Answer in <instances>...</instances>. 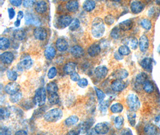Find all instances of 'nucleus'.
Segmentation results:
<instances>
[{"label":"nucleus","instance_id":"f257e3e1","mask_svg":"<svg viewBox=\"0 0 160 135\" xmlns=\"http://www.w3.org/2000/svg\"><path fill=\"white\" fill-rule=\"evenodd\" d=\"M105 32L104 23L100 18H96L94 19L91 27V33L96 39L101 38Z\"/></svg>","mask_w":160,"mask_h":135},{"label":"nucleus","instance_id":"f03ea898","mask_svg":"<svg viewBox=\"0 0 160 135\" xmlns=\"http://www.w3.org/2000/svg\"><path fill=\"white\" fill-rule=\"evenodd\" d=\"M63 117V112L59 108H53L46 112L44 115V118L47 122H55L60 120Z\"/></svg>","mask_w":160,"mask_h":135},{"label":"nucleus","instance_id":"7ed1b4c3","mask_svg":"<svg viewBox=\"0 0 160 135\" xmlns=\"http://www.w3.org/2000/svg\"><path fill=\"white\" fill-rule=\"evenodd\" d=\"M47 98L46 91L43 88H39L35 93V96L34 97V101L37 106H43L46 103Z\"/></svg>","mask_w":160,"mask_h":135},{"label":"nucleus","instance_id":"20e7f679","mask_svg":"<svg viewBox=\"0 0 160 135\" xmlns=\"http://www.w3.org/2000/svg\"><path fill=\"white\" fill-rule=\"evenodd\" d=\"M127 104L130 109L137 111L140 107V101L135 94H130L127 97Z\"/></svg>","mask_w":160,"mask_h":135},{"label":"nucleus","instance_id":"39448f33","mask_svg":"<svg viewBox=\"0 0 160 135\" xmlns=\"http://www.w3.org/2000/svg\"><path fill=\"white\" fill-rule=\"evenodd\" d=\"M33 64V62L31 57L28 55H25L22 57L20 62L17 65V68L19 71H23L30 69Z\"/></svg>","mask_w":160,"mask_h":135},{"label":"nucleus","instance_id":"423d86ee","mask_svg":"<svg viewBox=\"0 0 160 135\" xmlns=\"http://www.w3.org/2000/svg\"><path fill=\"white\" fill-rule=\"evenodd\" d=\"M25 22L27 25H34L38 27L41 24V21L35 14L27 12L25 15Z\"/></svg>","mask_w":160,"mask_h":135},{"label":"nucleus","instance_id":"0eeeda50","mask_svg":"<svg viewBox=\"0 0 160 135\" xmlns=\"http://www.w3.org/2000/svg\"><path fill=\"white\" fill-rule=\"evenodd\" d=\"M111 89L115 92H121L123 91L126 87V84L123 80L116 79L111 84Z\"/></svg>","mask_w":160,"mask_h":135},{"label":"nucleus","instance_id":"6e6552de","mask_svg":"<svg viewBox=\"0 0 160 135\" xmlns=\"http://www.w3.org/2000/svg\"><path fill=\"white\" fill-rule=\"evenodd\" d=\"M73 21V19L70 16L62 15L60 16L58 19V24L61 28L64 29L71 24Z\"/></svg>","mask_w":160,"mask_h":135},{"label":"nucleus","instance_id":"1a4fd4ad","mask_svg":"<svg viewBox=\"0 0 160 135\" xmlns=\"http://www.w3.org/2000/svg\"><path fill=\"white\" fill-rule=\"evenodd\" d=\"M20 90V86L15 82H12L5 86L4 90L8 95H13L16 92H19Z\"/></svg>","mask_w":160,"mask_h":135},{"label":"nucleus","instance_id":"9d476101","mask_svg":"<svg viewBox=\"0 0 160 135\" xmlns=\"http://www.w3.org/2000/svg\"><path fill=\"white\" fill-rule=\"evenodd\" d=\"M108 74V69L105 65H99L95 68L94 70L95 76L98 79H102L105 78Z\"/></svg>","mask_w":160,"mask_h":135},{"label":"nucleus","instance_id":"9b49d317","mask_svg":"<svg viewBox=\"0 0 160 135\" xmlns=\"http://www.w3.org/2000/svg\"><path fill=\"white\" fill-rule=\"evenodd\" d=\"M94 131L97 134L105 135L109 132V127L104 122H99L95 126Z\"/></svg>","mask_w":160,"mask_h":135},{"label":"nucleus","instance_id":"f8f14e48","mask_svg":"<svg viewBox=\"0 0 160 135\" xmlns=\"http://www.w3.org/2000/svg\"><path fill=\"white\" fill-rule=\"evenodd\" d=\"M34 36L37 40L43 41L47 38L48 32L43 28L38 27L34 31Z\"/></svg>","mask_w":160,"mask_h":135},{"label":"nucleus","instance_id":"ddd939ff","mask_svg":"<svg viewBox=\"0 0 160 135\" xmlns=\"http://www.w3.org/2000/svg\"><path fill=\"white\" fill-rule=\"evenodd\" d=\"M152 59L149 57H146L143 58L140 63L142 69L148 72H151L152 71Z\"/></svg>","mask_w":160,"mask_h":135},{"label":"nucleus","instance_id":"4468645a","mask_svg":"<svg viewBox=\"0 0 160 135\" xmlns=\"http://www.w3.org/2000/svg\"><path fill=\"white\" fill-rule=\"evenodd\" d=\"M144 4L139 1H134L131 3L130 9L131 12L134 14H138L143 11Z\"/></svg>","mask_w":160,"mask_h":135},{"label":"nucleus","instance_id":"2eb2a0df","mask_svg":"<svg viewBox=\"0 0 160 135\" xmlns=\"http://www.w3.org/2000/svg\"><path fill=\"white\" fill-rule=\"evenodd\" d=\"M138 46L142 52H145L148 49L149 47V41L148 37L146 35H143L140 37Z\"/></svg>","mask_w":160,"mask_h":135},{"label":"nucleus","instance_id":"dca6fc26","mask_svg":"<svg viewBox=\"0 0 160 135\" xmlns=\"http://www.w3.org/2000/svg\"><path fill=\"white\" fill-rule=\"evenodd\" d=\"M123 43L132 49H136L138 48V42L136 37L125 38L123 40Z\"/></svg>","mask_w":160,"mask_h":135},{"label":"nucleus","instance_id":"f3484780","mask_svg":"<svg viewBox=\"0 0 160 135\" xmlns=\"http://www.w3.org/2000/svg\"><path fill=\"white\" fill-rule=\"evenodd\" d=\"M70 53L73 57L76 58H79L84 55L85 51L83 48H82L80 46L75 45L71 48Z\"/></svg>","mask_w":160,"mask_h":135},{"label":"nucleus","instance_id":"a211bd4d","mask_svg":"<svg viewBox=\"0 0 160 135\" xmlns=\"http://www.w3.org/2000/svg\"><path fill=\"white\" fill-rule=\"evenodd\" d=\"M128 75L129 74L128 71L122 69H118L114 71L112 74V76L114 78L121 80H124L125 79L127 78L128 76Z\"/></svg>","mask_w":160,"mask_h":135},{"label":"nucleus","instance_id":"6ab92c4d","mask_svg":"<svg viewBox=\"0 0 160 135\" xmlns=\"http://www.w3.org/2000/svg\"><path fill=\"white\" fill-rule=\"evenodd\" d=\"M1 60L4 64H9L14 60V55L10 52H5L1 55Z\"/></svg>","mask_w":160,"mask_h":135},{"label":"nucleus","instance_id":"aec40b11","mask_svg":"<svg viewBox=\"0 0 160 135\" xmlns=\"http://www.w3.org/2000/svg\"><path fill=\"white\" fill-rule=\"evenodd\" d=\"M101 52V48L97 44H93L90 46L88 49V53L89 56L95 57L98 56Z\"/></svg>","mask_w":160,"mask_h":135},{"label":"nucleus","instance_id":"412c9836","mask_svg":"<svg viewBox=\"0 0 160 135\" xmlns=\"http://www.w3.org/2000/svg\"><path fill=\"white\" fill-rule=\"evenodd\" d=\"M56 47L60 52H64L68 48V43L64 39L59 38L56 42Z\"/></svg>","mask_w":160,"mask_h":135},{"label":"nucleus","instance_id":"4be33fe9","mask_svg":"<svg viewBox=\"0 0 160 135\" xmlns=\"http://www.w3.org/2000/svg\"><path fill=\"white\" fill-rule=\"evenodd\" d=\"M35 9L37 13L39 14H43L48 10L47 3L43 0L39 1L37 3Z\"/></svg>","mask_w":160,"mask_h":135},{"label":"nucleus","instance_id":"5701e85b","mask_svg":"<svg viewBox=\"0 0 160 135\" xmlns=\"http://www.w3.org/2000/svg\"><path fill=\"white\" fill-rule=\"evenodd\" d=\"M79 7V2L77 0H70L66 4V8L70 12H76Z\"/></svg>","mask_w":160,"mask_h":135},{"label":"nucleus","instance_id":"b1692460","mask_svg":"<svg viewBox=\"0 0 160 135\" xmlns=\"http://www.w3.org/2000/svg\"><path fill=\"white\" fill-rule=\"evenodd\" d=\"M13 35L16 40L19 41H22L26 37V33L23 29H16L13 31Z\"/></svg>","mask_w":160,"mask_h":135},{"label":"nucleus","instance_id":"393cba45","mask_svg":"<svg viewBox=\"0 0 160 135\" xmlns=\"http://www.w3.org/2000/svg\"><path fill=\"white\" fill-rule=\"evenodd\" d=\"M119 28L124 31H127L130 30L133 27V22L131 19H127L124 21L121 22L119 25Z\"/></svg>","mask_w":160,"mask_h":135},{"label":"nucleus","instance_id":"a878e982","mask_svg":"<svg viewBox=\"0 0 160 135\" xmlns=\"http://www.w3.org/2000/svg\"><path fill=\"white\" fill-rule=\"evenodd\" d=\"M76 64L74 62H69L64 65V71L66 75H71L74 71H76Z\"/></svg>","mask_w":160,"mask_h":135},{"label":"nucleus","instance_id":"bb28decb","mask_svg":"<svg viewBox=\"0 0 160 135\" xmlns=\"http://www.w3.org/2000/svg\"><path fill=\"white\" fill-rule=\"evenodd\" d=\"M56 55V50L52 46L48 47L44 50V56L48 60L53 59Z\"/></svg>","mask_w":160,"mask_h":135},{"label":"nucleus","instance_id":"cd10ccee","mask_svg":"<svg viewBox=\"0 0 160 135\" xmlns=\"http://www.w3.org/2000/svg\"><path fill=\"white\" fill-rule=\"evenodd\" d=\"M79 120V118L76 115H71L68 117L65 120V125L68 127H72L74 125L76 124Z\"/></svg>","mask_w":160,"mask_h":135},{"label":"nucleus","instance_id":"c85d7f7f","mask_svg":"<svg viewBox=\"0 0 160 135\" xmlns=\"http://www.w3.org/2000/svg\"><path fill=\"white\" fill-rule=\"evenodd\" d=\"M95 3L94 0H86L83 4V9L88 12L92 11L95 8Z\"/></svg>","mask_w":160,"mask_h":135},{"label":"nucleus","instance_id":"c756f323","mask_svg":"<svg viewBox=\"0 0 160 135\" xmlns=\"http://www.w3.org/2000/svg\"><path fill=\"white\" fill-rule=\"evenodd\" d=\"M127 118L129 123L130 124L132 127H134L136 125V114L134 111H132L130 109L129 111H127Z\"/></svg>","mask_w":160,"mask_h":135},{"label":"nucleus","instance_id":"7c9ffc66","mask_svg":"<svg viewBox=\"0 0 160 135\" xmlns=\"http://www.w3.org/2000/svg\"><path fill=\"white\" fill-rule=\"evenodd\" d=\"M144 132L147 135H157L158 133V130L155 126L151 124H149L145 127Z\"/></svg>","mask_w":160,"mask_h":135},{"label":"nucleus","instance_id":"2f4dec72","mask_svg":"<svg viewBox=\"0 0 160 135\" xmlns=\"http://www.w3.org/2000/svg\"><path fill=\"white\" fill-rule=\"evenodd\" d=\"M124 106L120 103H115L110 106V111L113 114H119L122 112Z\"/></svg>","mask_w":160,"mask_h":135},{"label":"nucleus","instance_id":"473e14b6","mask_svg":"<svg viewBox=\"0 0 160 135\" xmlns=\"http://www.w3.org/2000/svg\"><path fill=\"white\" fill-rule=\"evenodd\" d=\"M142 87L143 90L146 93L151 94L154 91V86L153 85L152 82L150 80H146L145 82L143 83V84L142 85Z\"/></svg>","mask_w":160,"mask_h":135},{"label":"nucleus","instance_id":"72a5a7b5","mask_svg":"<svg viewBox=\"0 0 160 135\" xmlns=\"http://www.w3.org/2000/svg\"><path fill=\"white\" fill-rule=\"evenodd\" d=\"M46 90L49 94L56 93L58 91V86L55 82H51L47 84Z\"/></svg>","mask_w":160,"mask_h":135},{"label":"nucleus","instance_id":"f704fd0d","mask_svg":"<svg viewBox=\"0 0 160 135\" xmlns=\"http://www.w3.org/2000/svg\"><path fill=\"white\" fill-rule=\"evenodd\" d=\"M148 80V75L145 72L138 73L136 78V82L138 85H143L146 80Z\"/></svg>","mask_w":160,"mask_h":135},{"label":"nucleus","instance_id":"c9c22d12","mask_svg":"<svg viewBox=\"0 0 160 135\" xmlns=\"http://www.w3.org/2000/svg\"><path fill=\"white\" fill-rule=\"evenodd\" d=\"M49 103L52 105H55L58 104L59 101V96L57 92L49 94L48 97Z\"/></svg>","mask_w":160,"mask_h":135},{"label":"nucleus","instance_id":"e433bc0d","mask_svg":"<svg viewBox=\"0 0 160 135\" xmlns=\"http://www.w3.org/2000/svg\"><path fill=\"white\" fill-rule=\"evenodd\" d=\"M124 118L122 116H118L117 117L115 120H114V126L115 127L120 130L122 128L123 126H124Z\"/></svg>","mask_w":160,"mask_h":135},{"label":"nucleus","instance_id":"4c0bfd02","mask_svg":"<svg viewBox=\"0 0 160 135\" xmlns=\"http://www.w3.org/2000/svg\"><path fill=\"white\" fill-rule=\"evenodd\" d=\"M10 46V40L6 37H1L0 39V49L2 50L8 49Z\"/></svg>","mask_w":160,"mask_h":135},{"label":"nucleus","instance_id":"58836bf2","mask_svg":"<svg viewBox=\"0 0 160 135\" xmlns=\"http://www.w3.org/2000/svg\"><path fill=\"white\" fill-rule=\"evenodd\" d=\"M118 52L119 54H121L123 56H127L130 54L131 53V50L130 48L127 46V45H122L121 46L119 49H118Z\"/></svg>","mask_w":160,"mask_h":135},{"label":"nucleus","instance_id":"ea45409f","mask_svg":"<svg viewBox=\"0 0 160 135\" xmlns=\"http://www.w3.org/2000/svg\"><path fill=\"white\" fill-rule=\"evenodd\" d=\"M140 25L143 29L147 31L151 30L152 27V22L148 19H143L140 22Z\"/></svg>","mask_w":160,"mask_h":135},{"label":"nucleus","instance_id":"a19ab883","mask_svg":"<svg viewBox=\"0 0 160 135\" xmlns=\"http://www.w3.org/2000/svg\"><path fill=\"white\" fill-rule=\"evenodd\" d=\"M22 92L19 91V92H16L13 95H10V101L13 103H18L19 100L22 99Z\"/></svg>","mask_w":160,"mask_h":135},{"label":"nucleus","instance_id":"79ce46f5","mask_svg":"<svg viewBox=\"0 0 160 135\" xmlns=\"http://www.w3.org/2000/svg\"><path fill=\"white\" fill-rule=\"evenodd\" d=\"M121 36V29L118 27H115L112 29L110 36L113 39H118Z\"/></svg>","mask_w":160,"mask_h":135},{"label":"nucleus","instance_id":"37998d69","mask_svg":"<svg viewBox=\"0 0 160 135\" xmlns=\"http://www.w3.org/2000/svg\"><path fill=\"white\" fill-rule=\"evenodd\" d=\"M95 90L96 92V94L97 96V99L98 101L99 102V103H101L104 101V100L106 97V94H104V92H103L100 89L95 87Z\"/></svg>","mask_w":160,"mask_h":135},{"label":"nucleus","instance_id":"c03bdc74","mask_svg":"<svg viewBox=\"0 0 160 135\" xmlns=\"http://www.w3.org/2000/svg\"><path fill=\"white\" fill-rule=\"evenodd\" d=\"M7 76L9 80L12 82H15L18 78V74L13 70H8L7 71Z\"/></svg>","mask_w":160,"mask_h":135},{"label":"nucleus","instance_id":"a18cd8bd","mask_svg":"<svg viewBox=\"0 0 160 135\" xmlns=\"http://www.w3.org/2000/svg\"><path fill=\"white\" fill-rule=\"evenodd\" d=\"M10 113L7 109L1 107L0 109V118L1 120H6L10 117Z\"/></svg>","mask_w":160,"mask_h":135},{"label":"nucleus","instance_id":"49530a36","mask_svg":"<svg viewBox=\"0 0 160 135\" xmlns=\"http://www.w3.org/2000/svg\"><path fill=\"white\" fill-rule=\"evenodd\" d=\"M80 24V23L79 20L78 18H76V19H74L73 20L72 22L71 23V24L70 25L69 29H70V30L74 31H75V30H76V29H78L79 28Z\"/></svg>","mask_w":160,"mask_h":135},{"label":"nucleus","instance_id":"de8ad7c7","mask_svg":"<svg viewBox=\"0 0 160 135\" xmlns=\"http://www.w3.org/2000/svg\"><path fill=\"white\" fill-rule=\"evenodd\" d=\"M57 70L56 67H52L48 73V77L49 79H52L57 76Z\"/></svg>","mask_w":160,"mask_h":135},{"label":"nucleus","instance_id":"09e8293b","mask_svg":"<svg viewBox=\"0 0 160 135\" xmlns=\"http://www.w3.org/2000/svg\"><path fill=\"white\" fill-rule=\"evenodd\" d=\"M109 106V103L108 100L103 101L101 103H100V107H99L100 111L102 112H106L108 110V108Z\"/></svg>","mask_w":160,"mask_h":135},{"label":"nucleus","instance_id":"8fccbe9b","mask_svg":"<svg viewBox=\"0 0 160 135\" xmlns=\"http://www.w3.org/2000/svg\"><path fill=\"white\" fill-rule=\"evenodd\" d=\"M36 2V0H23V7L29 8L32 7Z\"/></svg>","mask_w":160,"mask_h":135},{"label":"nucleus","instance_id":"3c124183","mask_svg":"<svg viewBox=\"0 0 160 135\" xmlns=\"http://www.w3.org/2000/svg\"><path fill=\"white\" fill-rule=\"evenodd\" d=\"M78 85L82 88H85L88 86V80L86 78H80L78 81Z\"/></svg>","mask_w":160,"mask_h":135},{"label":"nucleus","instance_id":"603ef678","mask_svg":"<svg viewBox=\"0 0 160 135\" xmlns=\"http://www.w3.org/2000/svg\"><path fill=\"white\" fill-rule=\"evenodd\" d=\"M104 21H105V23L106 24H108V25H112L114 23L115 18H114V17L112 15L109 14V15H108V16H106L105 17Z\"/></svg>","mask_w":160,"mask_h":135},{"label":"nucleus","instance_id":"864d4df0","mask_svg":"<svg viewBox=\"0 0 160 135\" xmlns=\"http://www.w3.org/2000/svg\"><path fill=\"white\" fill-rule=\"evenodd\" d=\"M8 12L9 19H10V20L13 19L15 18V14H16L14 8H8Z\"/></svg>","mask_w":160,"mask_h":135},{"label":"nucleus","instance_id":"5fc2aeb1","mask_svg":"<svg viewBox=\"0 0 160 135\" xmlns=\"http://www.w3.org/2000/svg\"><path fill=\"white\" fill-rule=\"evenodd\" d=\"M70 79L74 82H78L80 79V76L77 72L74 71L72 74L70 75Z\"/></svg>","mask_w":160,"mask_h":135},{"label":"nucleus","instance_id":"6e6d98bb","mask_svg":"<svg viewBox=\"0 0 160 135\" xmlns=\"http://www.w3.org/2000/svg\"><path fill=\"white\" fill-rule=\"evenodd\" d=\"M10 4L15 7L20 6L23 3V0H9Z\"/></svg>","mask_w":160,"mask_h":135},{"label":"nucleus","instance_id":"4d7b16f0","mask_svg":"<svg viewBox=\"0 0 160 135\" xmlns=\"http://www.w3.org/2000/svg\"><path fill=\"white\" fill-rule=\"evenodd\" d=\"M114 57L117 60H122L123 59V55H122L121 54H119V52H115L114 54Z\"/></svg>","mask_w":160,"mask_h":135},{"label":"nucleus","instance_id":"13d9d810","mask_svg":"<svg viewBox=\"0 0 160 135\" xmlns=\"http://www.w3.org/2000/svg\"><path fill=\"white\" fill-rule=\"evenodd\" d=\"M121 134L122 135H132V133L130 129L127 128V129H124V130L121 132Z\"/></svg>","mask_w":160,"mask_h":135},{"label":"nucleus","instance_id":"bf43d9fd","mask_svg":"<svg viewBox=\"0 0 160 135\" xmlns=\"http://www.w3.org/2000/svg\"><path fill=\"white\" fill-rule=\"evenodd\" d=\"M24 17V13L22 11H19L18 13V16H17V19L16 20H19L21 21L22 18Z\"/></svg>","mask_w":160,"mask_h":135},{"label":"nucleus","instance_id":"052dcab7","mask_svg":"<svg viewBox=\"0 0 160 135\" xmlns=\"http://www.w3.org/2000/svg\"><path fill=\"white\" fill-rule=\"evenodd\" d=\"M155 122L156 124V125H157L158 127H160V115L157 116L155 118Z\"/></svg>","mask_w":160,"mask_h":135},{"label":"nucleus","instance_id":"680f3d73","mask_svg":"<svg viewBox=\"0 0 160 135\" xmlns=\"http://www.w3.org/2000/svg\"><path fill=\"white\" fill-rule=\"evenodd\" d=\"M15 134L16 135H27V133L25 130H19V131L16 132Z\"/></svg>","mask_w":160,"mask_h":135},{"label":"nucleus","instance_id":"e2e57ef3","mask_svg":"<svg viewBox=\"0 0 160 135\" xmlns=\"http://www.w3.org/2000/svg\"><path fill=\"white\" fill-rule=\"evenodd\" d=\"M14 25H15V26L16 27H19L20 25H21V21H19V20H16V21L15 22V23H14Z\"/></svg>","mask_w":160,"mask_h":135},{"label":"nucleus","instance_id":"0e129e2a","mask_svg":"<svg viewBox=\"0 0 160 135\" xmlns=\"http://www.w3.org/2000/svg\"><path fill=\"white\" fill-rule=\"evenodd\" d=\"M155 2L157 3V4L160 6V0H155Z\"/></svg>","mask_w":160,"mask_h":135},{"label":"nucleus","instance_id":"69168bd1","mask_svg":"<svg viewBox=\"0 0 160 135\" xmlns=\"http://www.w3.org/2000/svg\"><path fill=\"white\" fill-rule=\"evenodd\" d=\"M157 51H158V52L160 54V44L158 46V49H157Z\"/></svg>","mask_w":160,"mask_h":135},{"label":"nucleus","instance_id":"338daca9","mask_svg":"<svg viewBox=\"0 0 160 135\" xmlns=\"http://www.w3.org/2000/svg\"><path fill=\"white\" fill-rule=\"evenodd\" d=\"M110 1H114V2H120L122 0H110Z\"/></svg>","mask_w":160,"mask_h":135},{"label":"nucleus","instance_id":"774afa93","mask_svg":"<svg viewBox=\"0 0 160 135\" xmlns=\"http://www.w3.org/2000/svg\"><path fill=\"white\" fill-rule=\"evenodd\" d=\"M61 1H67L68 0H61Z\"/></svg>","mask_w":160,"mask_h":135}]
</instances>
